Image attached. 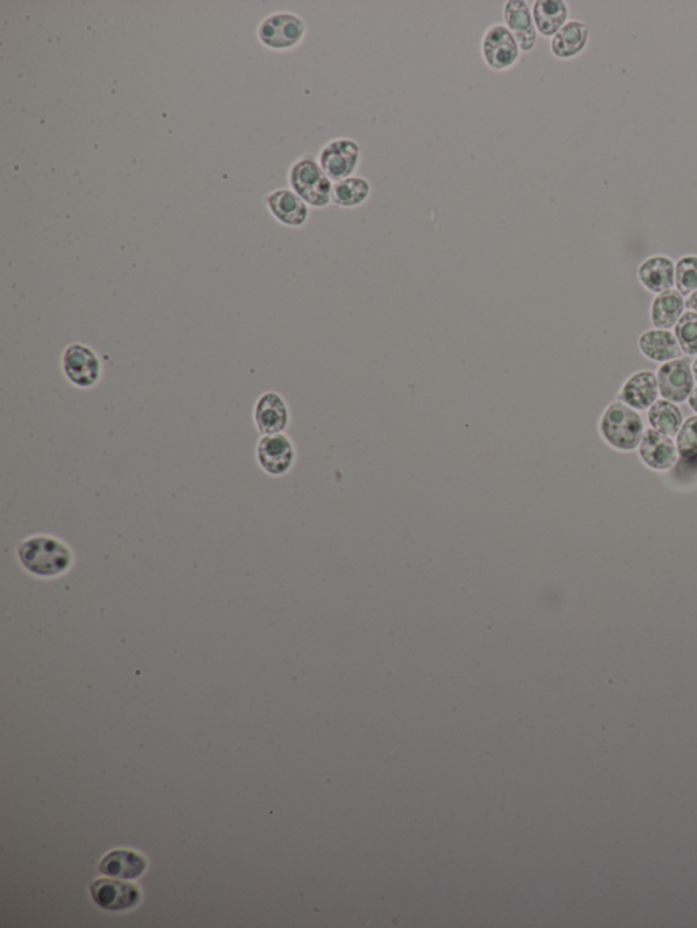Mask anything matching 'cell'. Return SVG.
Segmentation results:
<instances>
[{"instance_id": "obj_1", "label": "cell", "mask_w": 697, "mask_h": 928, "mask_svg": "<svg viewBox=\"0 0 697 928\" xmlns=\"http://www.w3.org/2000/svg\"><path fill=\"white\" fill-rule=\"evenodd\" d=\"M18 558L30 575L44 579L63 575L73 565L69 546L48 535H36L22 541L18 546Z\"/></svg>"}, {"instance_id": "obj_2", "label": "cell", "mask_w": 697, "mask_h": 928, "mask_svg": "<svg viewBox=\"0 0 697 928\" xmlns=\"http://www.w3.org/2000/svg\"><path fill=\"white\" fill-rule=\"evenodd\" d=\"M644 424L638 411L620 401L612 402L599 420V435L609 447L621 452L638 450L644 435Z\"/></svg>"}, {"instance_id": "obj_3", "label": "cell", "mask_w": 697, "mask_h": 928, "mask_svg": "<svg viewBox=\"0 0 697 928\" xmlns=\"http://www.w3.org/2000/svg\"><path fill=\"white\" fill-rule=\"evenodd\" d=\"M289 186L308 206L324 209L331 205L333 181L320 168L318 158H297L289 169Z\"/></svg>"}, {"instance_id": "obj_4", "label": "cell", "mask_w": 697, "mask_h": 928, "mask_svg": "<svg viewBox=\"0 0 697 928\" xmlns=\"http://www.w3.org/2000/svg\"><path fill=\"white\" fill-rule=\"evenodd\" d=\"M307 24L300 15L281 11L271 14L259 25V41L273 51H290L303 43Z\"/></svg>"}, {"instance_id": "obj_5", "label": "cell", "mask_w": 697, "mask_h": 928, "mask_svg": "<svg viewBox=\"0 0 697 928\" xmlns=\"http://www.w3.org/2000/svg\"><path fill=\"white\" fill-rule=\"evenodd\" d=\"M361 146L352 138H335L320 149V168L333 183L352 177L359 168Z\"/></svg>"}, {"instance_id": "obj_6", "label": "cell", "mask_w": 697, "mask_h": 928, "mask_svg": "<svg viewBox=\"0 0 697 928\" xmlns=\"http://www.w3.org/2000/svg\"><path fill=\"white\" fill-rule=\"evenodd\" d=\"M521 48L506 25L495 24L485 30L481 41L482 59L492 71H506L521 59Z\"/></svg>"}, {"instance_id": "obj_7", "label": "cell", "mask_w": 697, "mask_h": 928, "mask_svg": "<svg viewBox=\"0 0 697 928\" xmlns=\"http://www.w3.org/2000/svg\"><path fill=\"white\" fill-rule=\"evenodd\" d=\"M62 367L67 380L75 387L92 388L101 377V362L92 347L73 343L64 350Z\"/></svg>"}, {"instance_id": "obj_8", "label": "cell", "mask_w": 697, "mask_h": 928, "mask_svg": "<svg viewBox=\"0 0 697 928\" xmlns=\"http://www.w3.org/2000/svg\"><path fill=\"white\" fill-rule=\"evenodd\" d=\"M659 395L666 401L683 403L688 401L689 395L695 388V377L692 373V362L688 358L665 362L657 373Z\"/></svg>"}, {"instance_id": "obj_9", "label": "cell", "mask_w": 697, "mask_h": 928, "mask_svg": "<svg viewBox=\"0 0 697 928\" xmlns=\"http://www.w3.org/2000/svg\"><path fill=\"white\" fill-rule=\"evenodd\" d=\"M638 454L648 469L658 473L672 470L678 460L677 445L673 437L662 435L653 428L644 430Z\"/></svg>"}, {"instance_id": "obj_10", "label": "cell", "mask_w": 697, "mask_h": 928, "mask_svg": "<svg viewBox=\"0 0 697 928\" xmlns=\"http://www.w3.org/2000/svg\"><path fill=\"white\" fill-rule=\"evenodd\" d=\"M258 462L267 474L280 477L292 469L296 459L295 447L288 436L278 433V435L263 436L259 441L258 450H256Z\"/></svg>"}, {"instance_id": "obj_11", "label": "cell", "mask_w": 697, "mask_h": 928, "mask_svg": "<svg viewBox=\"0 0 697 928\" xmlns=\"http://www.w3.org/2000/svg\"><path fill=\"white\" fill-rule=\"evenodd\" d=\"M266 206L275 220L289 228H300L310 218L307 203L296 192L286 188L270 192L266 196Z\"/></svg>"}, {"instance_id": "obj_12", "label": "cell", "mask_w": 697, "mask_h": 928, "mask_svg": "<svg viewBox=\"0 0 697 928\" xmlns=\"http://www.w3.org/2000/svg\"><path fill=\"white\" fill-rule=\"evenodd\" d=\"M503 20L521 51H533L537 44L538 32L529 5L523 0H510L504 5Z\"/></svg>"}, {"instance_id": "obj_13", "label": "cell", "mask_w": 697, "mask_h": 928, "mask_svg": "<svg viewBox=\"0 0 697 928\" xmlns=\"http://www.w3.org/2000/svg\"><path fill=\"white\" fill-rule=\"evenodd\" d=\"M658 396L657 375L651 371H640L624 381L617 395V401L636 411H644L650 409L658 401Z\"/></svg>"}, {"instance_id": "obj_14", "label": "cell", "mask_w": 697, "mask_h": 928, "mask_svg": "<svg viewBox=\"0 0 697 928\" xmlns=\"http://www.w3.org/2000/svg\"><path fill=\"white\" fill-rule=\"evenodd\" d=\"M90 893L96 904L108 911H122L133 908L138 904L139 892L137 886L126 882L103 878L90 886Z\"/></svg>"}, {"instance_id": "obj_15", "label": "cell", "mask_w": 697, "mask_h": 928, "mask_svg": "<svg viewBox=\"0 0 697 928\" xmlns=\"http://www.w3.org/2000/svg\"><path fill=\"white\" fill-rule=\"evenodd\" d=\"M289 409L277 392H266L255 405V422L262 435H278L289 425Z\"/></svg>"}, {"instance_id": "obj_16", "label": "cell", "mask_w": 697, "mask_h": 928, "mask_svg": "<svg viewBox=\"0 0 697 928\" xmlns=\"http://www.w3.org/2000/svg\"><path fill=\"white\" fill-rule=\"evenodd\" d=\"M638 279L650 293L666 292L676 285V264L668 256H650L640 264Z\"/></svg>"}, {"instance_id": "obj_17", "label": "cell", "mask_w": 697, "mask_h": 928, "mask_svg": "<svg viewBox=\"0 0 697 928\" xmlns=\"http://www.w3.org/2000/svg\"><path fill=\"white\" fill-rule=\"evenodd\" d=\"M590 28L582 21H568L552 37L550 52L560 60H570L582 54L589 44Z\"/></svg>"}, {"instance_id": "obj_18", "label": "cell", "mask_w": 697, "mask_h": 928, "mask_svg": "<svg viewBox=\"0 0 697 928\" xmlns=\"http://www.w3.org/2000/svg\"><path fill=\"white\" fill-rule=\"evenodd\" d=\"M639 350L647 360L665 362L677 360L681 357L680 345L676 335L669 330H648L639 337Z\"/></svg>"}, {"instance_id": "obj_19", "label": "cell", "mask_w": 697, "mask_h": 928, "mask_svg": "<svg viewBox=\"0 0 697 928\" xmlns=\"http://www.w3.org/2000/svg\"><path fill=\"white\" fill-rule=\"evenodd\" d=\"M685 312V297L677 289L659 293L651 304V323L658 330H670L676 327Z\"/></svg>"}, {"instance_id": "obj_20", "label": "cell", "mask_w": 697, "mask_h": 928, "mask_svg": "<svg viewBox=\"0 0 697 928\" xmlns=\"http://www.w3.org/2000/svg\"><path fill=\"white\" fill-rule=\"evenodd\" d=\"M531 13L537 32L544 37L555 36L570 17V9L563 0H537Z\"/></svg>"}, {"instance_id": "obj_21", "label": "cell", "mask_w": 697, "mask_h": 928, "mask_svg": "<svg viewBox=\"0 0 697 928\" xmlns=\"http://www.w3.org/2000/svg\"><path fill=\"white\" fill-rule=\"evenodd\" d=\"M146 869V860L134 851L116 850L109 852L100 863L101 873L108 877L133 880Z\"/></svg>"}, {"instance_id": "obj_22", "label": "cell", "mask_w": 697, "mask_h": 928, "mask_svg": "<svg viewBox=\"0 0 697 928\" xmlns=\"http://www.w3.org/2000/svg\"><path fill=\"white\" fill-rule=\"evenodd\" d=\"M372 187L367 179L352 176L333 184L331 203L339 209H354L364 205L371 196Z\"/></svg>"}, {"instance_id": "obj_23", "label": "cell", "mask_w": 697, "mask_h": 928, "mask_svg": "<svg viewBox=\"0 0 697 928\" xmlns=\"http://www.w3.org/2000/svg\"><path fill=\"white\" fill-rule=\"evenodd\" d=\"M647 420L650 428L669 437H676L684 424L683 411L676 403L666 399H659L648 409Z\"/></svg>"}, {"instance_id": "obj_24", "label": "cell", "mask_w": 697, "mask_h": 928, "mask_svg": "<svg viewBox=\"0 0 697 928\" xmlns=\"http://www.w3.org/2000/svg\"><path fill=\"white\" fill-rule=\"evenodd\" d=\"M674 328H676L674 335H676L681 352L687 356H697V313L684 312Z\"/></svg>"}, {"instance_id": "obj_25", "label": "cell", "mask_w": 697, "mask_h": 928, "mask_svg": "<svg viewBox=\"0 0 697 928\" xmlns=\"http://www.w3.org/2000/svg\"><path fill=\"white\" fill-rule=\"evenodd\" d=\"M678 458L693 462L697 460V414L687 418L676 436Z\"/></svg>"}, {"instance_id": "obj_26", "label": "cell", "mask_w": 697, "mask_h": 928, "mask_svg": "<svg viewBox=\"0 0 697 928\" xmlns=\"http://www.w3.org/2000/svg\"><path fill=\"white\" fill-rule=\"evenodd\" d=\"M676 288L684 297L697 290V255H687L676 263Z\"/></svg>"}, {"instance_id": "obj_27", "label": "cell", "mask_w": 697, "mask_h": 928, "mask_svg": "<svg viewBox=\"0 0 697 928\" xmlns=\"http://www.w3.org/2000/svg\"><path fill=\"white\" fill-rule=\"evenodd\" d=\"M685 308H688V311H693L697 313V290L693 292L691 296H688L685 300Z\"/></svg>"}, {"instance_id": "obj_28", "label": "cell", "mask_w": 697, "mask_h": 928, "mask_svg": "<svg viewBox=\"0 0 697 928\" xmlns=\"http://www.w3.org/2000/svg\"><path fill=\"white\" fill-rule=\"evenodd\" d=\"M688 405L697 414V387L693 388L691 395H689Z\"/></svg>"}, {"instance_id": "obj_29", "label": "cell", "mask_w": 697, "mask_h": 928, "mask_svg": "<svg viewBox=\"0 0 697 928\" xmlns=\"http://www.w3.org/2000/svg\"><path fill=\"white\" fill-rule=\"evenodd\" d=\"M692 373H693V377H695V381H696V383H697V356H696L695 360H693V362H692Z\"/></svg>"}]
</instances>
